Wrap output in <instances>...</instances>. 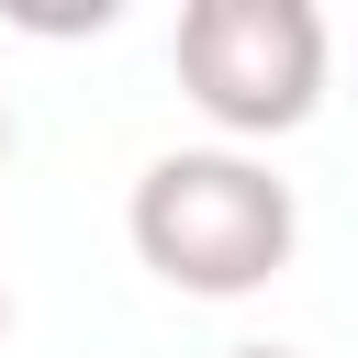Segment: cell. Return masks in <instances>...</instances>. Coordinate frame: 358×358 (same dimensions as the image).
<instances>
[{
	"mask_svg": "<svg viewBox=\"0 0 358 358\" xmlns=\"http://www.w3.org/2000/svg\"><path fill=\"white\" fill-rule=\"evenodd\" d=\"M0 157H11V112H0Z\"/></svg>",
	"mask_w": 358,
	"mask_h": 358,
	"instance_id": "4",
	"label": "cell"
},
{
	"mask_svg": "<svg viewBox=\"0 0 358 358\" xmlns=\"http://www.w3.org/2000/svg\"><path fill=\"white\" fill-rule=\"evenodd\" d=\"M0 336H11V291H0Z\"/></svg>",
	"mask_w": 358,
	"mask_h": 358,
	"instance_id": "5",
	"label": "cell"
},
{
	"mask_svg": "<svg viewBox=\"0 0 358 358\" xmlns=\"http://www.w3.org/2000/svg\"><path fill=\"white\" fill-rule=\"evenodd\" d=\"M224 358H302V347H224Z\"/></svg>",
	"mask_w": 358,
	"mask_h": 358,
	"instance_id": "3",
	"label": "cell"
},
{
	"mask_svg": "<svg viewBox=\"0 0 358 358\" xmlns=\"http://www.w3.org/2000/svg\"><path fill=\"white\" fill-rule=\"evenodd\" d=\"M168 56H179V90L201 101V123L235 145L302 134L324 112V67H336L313 0H190Z\"/></svg>",
	"mask_w": 358,
	"mask_h": 358,
	"instance_id": "2",
	"label": "cell"
},
{
	"mask_svg": "<svg viewBox=\"0 0 358 358\" xmlns=\"http://www.w3.org/2000/svg\"><path fill=\"white\" fill-rule=\"evenodd\" d=\"M123 235H134V257H145L168 291H190V302H246V291H268V280L291 268L302 201H291V179H280L268 157H246V145H168V157H145V179H134Z\"/></svg>",
	"mask_w": 358,
	"mask_h": 358,
	"instance_id": "1",
	"label": "cell"
}]
</instances>
